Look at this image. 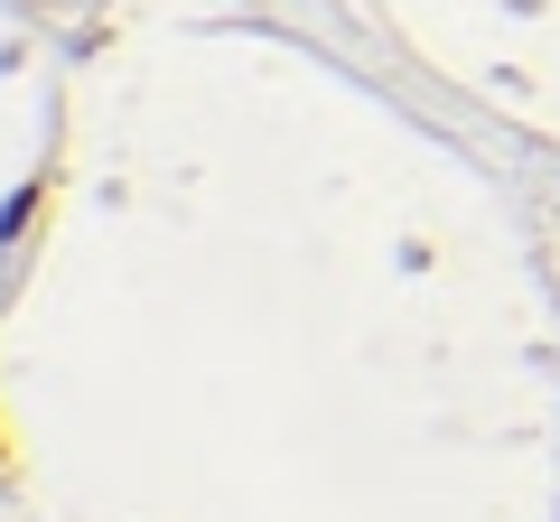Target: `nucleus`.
<instances>
[{"mask_svg":"<svg viewBox=\"0 0 560 522\" xmlns=\"http://www.w3.org/2000/svg\"><path fill=\"white\" fill-rule=\"evenodd\" d=\"M38 205H47V187H38V178H20L10 197H0V252H10V242H20L28 224H38Z\"/></svg>","mask_w":560,"mask_h":522,"instance_id":"1","label":"nucleus"}]
</instances>
